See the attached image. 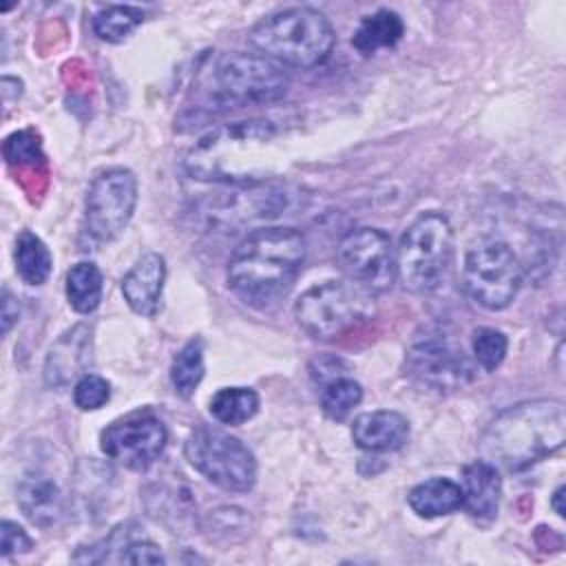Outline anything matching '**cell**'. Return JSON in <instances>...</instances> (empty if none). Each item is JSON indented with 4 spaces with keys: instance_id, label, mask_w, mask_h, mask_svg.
Listing matches in <instances>:
<instances>
[{
    "instance_id": "obj_1",
    "label": "cell",
    "mask_w": 566,
    "mask_h": 566,
    "mask_svg": "<svg viewBox=\"0 0 566 566\" xmlns=\"http://www.w3.org/2000/svg\"><path fill=\"white\" fill-rule=\"evenodd\" d=\"M307 254L296 228H261L250 232L228 261V287L250 307H270L287 294Z\"/></svg>"
},
{
    "instance_id": "obj_2",
    "label": "cell",
    "mask_w": 566,
    "mask_h": 566,
    "mask_svg": "<svg viewBox=\"0 0 566 566\" xmlns=\"http://www.w3.org/2000/svg\"><path fill=\"white\" fill-rule=\"evenodd\" d=\"M564 440V402L537 398L500 411L480 438V453L497 471L520 473L562 449Z\"/></svg>"
},
{
    "instance_id": "obj_3",
    "label": "cell",
    "mask_w": 566,
    "mask_h": 566,
    "mask_svg": "<svg viewBox=\"0 0 566 566\" xmlns=\"http://www.w3.org/2000/svg\"><path fill=\"white\" fill-rule=\"evenodd\" d=\"M276 128L270 119H248L217 126L206 133L186 155V170L201 181L256 186L265 166L254 159L272 139Z\"/></svg>"
},
{
    "instance_id": "obj_4",
    "label": "cell",
    "mask_w": 566,
    "mask_h": 566,
    "mask_svg": "<svg viewBox=\"0 0 566 566\" xmlns=\"http://www.w3.org/2000/svg\"><path fill=\"white\" fill-rule=\"evenodd\" d=\"M259 55L292 69L323 64L336 44V33L325 13L312 7H290L261 18L248 33Z\"/></svg>"
},
{
    "instance_id": "obj_5",
    "label": "cell",
    "mask_w": 566,
    "mask_h": 566,
    "mask_svg": "<svg viewBox=\"0 0 566 566\" xmlns=\"http://www.w3.org/2000/svg\"><path fill=\"white\" fill-rule=\"evenodd\" d=\"M287 71L259 53H223L201 77V97L208 111L221 113L261 106L287 93Z\"/></svg>"
},
{
    "instance_id": "obj_6",
    "label": "cell",
    "mask_w": 566,
    "mask_h": 566,
    "mask_svg": "<svg viewBox=\"0 0 566 566\" xmlns=\"http://www.w3.org/2000/svg\"><path fill=\"white\" fill-rule=\"evenodd\" d=\"M453 259V230L442 212H422L396 248V276L405 290L429 294L440 287Z\"/></svg>"
},
{
    "instance_id": "obj_7",
    "label": "cell",
    "mask_w": 566,
    "mask_h": 566,
    "mask_svg": "<svg viewBox=\"0 0 566 566\" xmlns=\"http://www.w3.org/2000/svg\"><path fill=\"white\" fill-rule=\"evenodd\" d=\"M371 314V294L352 281H323L294 303L298 327L314 340L338 338L369 321Z\"/></svg>"
},
{
    "instance_id": "obj_8",
    "label": "cell",
    "mask_w": 566,
    "mask_h": 566,
    "mask_svg": "<svg viewBox=\"0 0 566 566\" xmlns=\"http://www.w3.org/2000/svg\"><path fill=\"white\" fill-rule=\"evenodd\" d=\"M524 268L513 248L500 237L484 234L469 243L462 283L473 303L497 312L511 305L522 285Z\"/></svg>"
},
{
    "instance_id": "obj_9",
    "label": "cell",
    "mask_w": 566,
    "mask_h": 566,
    "mask_svg": "<svg viewBox=\"0 0 566 566\" xmlns=\"http://www.w3.org/2000/svg\"><path fill=\"white\" fill-rule=\"evenodd\" d=\"M184 455L195 471L223 491L245 493L256 482L254 453L223 429L195 427L186 438Z\"/></svg>"
},
{
    "instance_id": "obj_10",
    "label": "cell",
    "mask_w": 566,
    "mask_h": 566,
    "mask_svg": "<svg viewBox=\"0 0 566 566\" xmlns=\"http://www.w3.org/2000/svg\"><path fill=\"white\" fill-rule=\"evenodd\" d=\"M405 374L422 389L451 394L475 378V367L449 336L424 332V336H416L407 347Z\"/></svg>"
},
{
    "instance_id": "obj_11",
    "label": "cell",
    "mask_w": 566,
    "mask_h": 566,
    "mask_svg": "<svg viewBox=\"0 0 566 566\" xmlns=\"http://www.w3.org/2000/svg\"><path fill=\"white\" fill-rule=\"evenodd\" d=\"M137 206V177L133 170L115 166L102 170L88 186L84 226L97 243L117 239Z\"/></svg>"
},
{
    "instance_id": "obj_12",
    "label": "cell",
    "mask_w": 566,
    "mask_h": 566,
    "mask_svg": "<svg viewBox=\"0 0 566 566\" xmlns=\"http://www.w3.org/2000/svg\"><path fill=\"white\" fill-rule=\"evenodd\" d=\"M168 442L166 424L150 409L130 411L99 433L102 453L130 471L150 469Z\"/></svg>"
},
{
    "instance_id": "obj_13",
    "label": "cell",
    "mask_w": 566,
    "mask_h": 566,
    "mask_svg": "<svg viewBox=\"0 0 566 566\" xmlns=\"http://www.w3.org/2000/svg\"><path fill=\"white\" fill-rule=\"evenodd\" d=\"M336 259L347 279L369 294L387 292L396 281V248L378 228H356L336 248Z\"/></svg>"
},
{
    "instance_id": "obj_14",
    "label": "cell",
    "mask_w": 566,
    "mask_h": 566,
    "mask_svg": "<svg viewBox=\"0 0 566 566\" xmlns=\"http://www.w3.org/2000/svg\"><path fill=\"white\" fill-rule=\"evenodd\" d=\"M93 358V327L77 323L66 329L49 349L44 360V382L62 389L88 374L86 367Z\"/></svg>"
},
{
    "instance_id": "obj_15",
    "label": "cell",
    "mask_w": 566,
    "mask_h": 566,
    "mask_svg": "<svg viewBox=\"0 0 566 566\" xmlns=\"http://www.w3.org/2000/svg\"><path fill=\"white\" fill-rule=\"evenodd\" d=\"M166 281V261L157 252H148L122 279V294L128 307L139 316H155L161 303Z\"/></svg>"
},
{
    "instance_id": "obj_16",
    "label": "cell",
    "mask_w": 566,
    "mask_h": 566,
    "mask_svg": "<svg viewBox=\"0 0 566 566\" xmlns=\"http://www.w3.org/2000/svg\"><path fill=\"white\" fill-rule=\"evenodd\" d=\"M409 438V420L391 409L367 411L354 418L352 440L369 453H389L400 449Z\"/></svg>"
},
{
    "instance_id": "obj_17",
    "label": "cell",
    "mask_w": 566,
    "mask_h": 566,
    "mask_svg": "<svg viewBox=\"0 0 566 566\" xmlns=\"http://www.w3.org/2000/svg\"><path fill=\"white\" fill-rule=\"evenodd\" d=\"M462 509L478 522H491L500 509V471L486 460H475L462 469Z\"/></svg>"
},
{
    "instance_id": "obj_18",
    "label": "cell",
    "mask_w": 566,
    "mask_h": 566,
    "mask_svg": "<svg viewBox=\"0 0 566 566\" xmlns=\"http://www.w3.org/2000/svg\"><path fill=\"white\" fill-rule=\"evenodd\" d=\"M20 511L38 526H53L64 513V500L57 484L42 473L24 475L15 489Z\"/></svg>"
},
{
    "instance_id": "obj_19",
    "label": "cell",
    "mask_w": 566,
    "mask_h": 566,
    "mask_svg": "<svg viewBox=\"0 0 566 566\" xmlns=\"http://www.w3.org/2000/svg\"><path fill=\"white\" fill-rule=\"evenodd\" d=\"M407 502L418 517L433 520L462 509V489L449 478H429L409 491Z\"/></svg>"
},
{
    "instance_id": "obj_20",
    "label": "cell",
    "mask_w": 566,
    "mask_h": 566,
    "mask_svg": "<svg viewBox=\"0 0 566 566\" xmlns=\"http://www.w3.org/2000/svg\"><path fill=\"white\" fill-rule=\"evenodd\" d=\"M402 33H405L402 18L391 9H378L360 20V24L354 31L352 44L360 55L369 57L380 49L396 46Z\"/></svg>"
},
{
    "instance_id": "obj_21",
    "label": "cell",
    "mask_w": 566,
    "mask_h": 566,
    "mask_svg": "<svg viewBox=\"0 0 566 566\" xmlns=\"http://www.w3.org/2000/svg\"><path fill=\"white\" fill-rule=\"evenodd\" d=\"M13 263L18 276L29 285H42L53 270V254L46 243L31 230H22L13 243Z\"/></svg>"
},
{
    "instance_id": "obj_22",
    "label": "cell",
    "mask_w": 566,
    "mask_h": 566,
    "mask_svg": "<svg viewBox=\"0 0 566 566\" xmlns=\"http://www.w3.org/2000/svg\"><path fill=\"white\" fill-rule=\"evenodd\" d=\"M66 298L77 314H91L102 301V270L93 261H80L66 272Z\"/></svg>"
},
{
    "instance_id": "obj_23",
    "label": "cell",
    "mask_w": 566,
    "mask_h": 566,
    "mask_svg": "<svg viewBox=\"0 0 566 566\" xmlns=\"http://www.w3.org/2000/svg\"><path fill=\"white\" fill-rule=\"evenodd\" d=\"M208 407L217 422L239 427L259 411V394L252 387H221Z\"/></svg>"
},
{
    "instance_id": "obj_24",
    "label": "cell",
    "mask_w": 566,
    "mask_h": 566,
    "mask_svg": "<svg viewBox=\"0 0 566 566\" xmlns=\"http://www.w3.org/2000/svg\"><path fill=\"white\" fill-rule=\"evenodd\" d=\"M206 374L203 365V338H190L172 358L170 382L177 396L190 398Z\"/></svg>"
},
{
    "instance_id": "obj_25",
    "label": "cell",
    "mask_w": 566,
    "mask_h": 566,
    "mask_svg": "<svg viewBox=\"0 0 566 566\" xmlns=\"http://www.w3.org/2000/svg\"><path fill=\"white\" fill-rule=\"evenodd\" d=\"M144 22V11L130 4H108L93 15V31L104 42L126 40Z\"/></svg>"
},
{
    "instance_id": "obj_26",
    "label": "cell",
    "mask_w": 566,
    "mask_h": 566,
    "mask_svg": "<svg viewBox=\"0 0 566 566\" xmlns=\"http://www.w3.org/2000/svg\"><path fill=\"white\" fill-rule=\"evenodd\" d=\"M363 400V387L349 376H338L323 385L321 389V409L329 420H345L354 407Z\"/></svg>"
},
{
    "instance_id": "obj_27",
    "label": "cell",
    "mask_w": 566,
    "mask_h": 566,
    "mask_svg": "<svg viewBox=\"0 0 566 566\" xmlns=\"http://www.w3.org/2000/svg\"><path fill=\"white\" fill-rule=\"evenodd\" d=\"M471 349H473L478 365L484 371H495L506 356L509 340L495 327H478L471 336Z\"/></svg>"
},
{
    "instance_id": "obj_28",
    "label": "cell",
    "mask_w": 566,
    "mask_h": 566,
    "mask_svg": "<svg viewBox=\"0 0 566 566\" xmlns=\"http://www.w3.org/2000/svg\"><path fill=\"white\" fill-rule=\"evenodd\" d=\"M2 153H4V159H7L9 166H24V164L35 166V164L44 161V155H42V148H40V139L29 128L11 133L4 139Z\"/></svg>"
},
{
    "instance_id": "obj_29",
    "label": "cell",
    "mask_w": 566,
    "mask_h": 566,
    "mask_svg": "<svg viewBox=\"0 0 566 566\" xmlns=\"http://www.w3.org/2000/svg\"><path fill=\"white\" fill-rule=\"evenodd\" d=\"M111 400V382L97 374H84L73 385V402L82 411L102 409Z\"/></svg>"
},
{
    "instance_id": "obj_30",
    "label": "cell",
    "mask_w": 566,
    "mask_h": 566,
    "mask_svg": "<svg viewBox=\"0 0 566 566\" xmlns=\"http://www.w3.org/2000/svg\"><path fill=\"white\" fill-rule=\"evenodd\" d=\"M33 548V539L27 535L22 526L11 520H2L0 524V555L11 557L18 553H29Z\"/></svg>"
},
{
    "instance_id": "obj_31",
    "label": "cell",
    "mask_w": 566,
    "mask_h": 566,
    "mask_svg": "<svg viewBox=\"0 0 566 566\" xmlns=\"http://www.w3.org/2000/svg\"><path fill=\"white\" fill-rule=\"evenodd\" d=\"M343 367H345V365H343L340 358L323 356V358H314V360L310 363V374H312V378H314L316 382L325 385V382H329V380L343 376V371H340Z\"/></svg>"
},
{
    "instance_id": "obj_32",
    "label": "cell",
    "mask_w": 566,
    "mask_h": 566,
    "mask_svg": "<svg viewBox=\"0 0 566 566\" xmlns=\"http://www.w3.org/2000/svg\"><path fill=\"white\" fill-rule=\"evenodd\" d=\"M20 307H18V298L4 287L2 290V334H9L11 325L18 321Z\"/></svg>"
},
{
    "instance_id": "obj_33",
    "label": "cell",
    "mask_w": 566,
    "mask_h": 566,
    "mask_svg": "<svg viewBox=\"0 0 566 566\" xmlns=\"http://www.w3.org/2000/svg\"><path fill=\"white\" fill-rule=\"evenodd\" d=\"M562 500H564V486H557L555 493H553L551 504H553V509H555V513H557L559 517H564V504H562Z\"/></svg>"
}]
</instances>
